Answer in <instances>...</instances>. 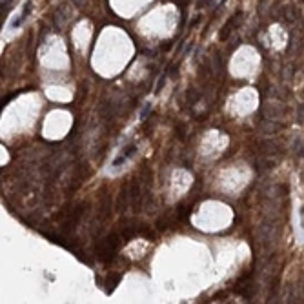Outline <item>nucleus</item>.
Here are the masks:
<instances>
[{"label": "nucleus", "instance_id": "f257e3e1", "mask_svg": "<svg viewBox=\"0 0 304 304\" xmlns=\"http://www.w3.org/2000/svg\"><path fill=\"white\" fill-rule=\"evenodd\" d=\"M117 244H119V237L117 235H111V237H108L102 244L98 246V257H102V259H109L113 253H115V249H117Z\"/></svg>", "mask_w": 304, "mask_h": 304}, {"label": "nucleus", "instance_id": "f03ea898", "mask_svg": "<svg viewBox=\"0 0 304 304\" xmlns=\"http://www.w3.org/2000/svg\"><path fill=\"white\" fill-rule=\"evenodd\" d=\"M135 151H137V146L135 144H129V146H126L124 147V151H122V153L113 160V168H119V166H122L128 159H131V155L135 153Z\"/></svg>", "mask_w": 304, "mask_h": 304}, {"label": "nucleus", "instance_id": "7ed1b4c3", "mask_svg": "<svg viewBox=\"0 0 304 304\" xmlns=\"http://www.w3.org/2000/svg\"><path fill=\"white\" fill-rule=\"evenodd\" d=\"M29 11H31V2L27 0V2L24 4V9H22V13H20V17H17L15 18V22L11 24V27H18V26H22V22L27 18V15H29Z\"/></svg>", "mask_w": 304, "mask_h": 304}, {"label": "nucleus", "instance_id": "20e7f679", "mask_svg": "<svg viewBox=\"0 0 304 304\" xmlns=\"http://www.w3.org/2000/svg\"><path fill=\"white\" fill-rule=\"evenodd\" d=\"M149 109H151V106H149V104H146V106H144V109H142L140 119H146V117H147V113H149Z\"/></svg>", "mask_w": 304, "mask_h": 304}, {"label": "nucleus", "instance_id": "39448f33", "mask_svg": "<svg viewBox=\"0 0 304 304\" xmlns=\"http://www.w3.org/2000/svg\"><path fill=\"white\" fill-rule=\"evenodd\" d=\"M304 120V104L300 106V109H299V122H302Z\"/></svg>", "mask_w": 304, "mask_h": 304}, {"label": "nucleus", "instance_id": "423d86ee", "mask_svg": "<svg viewBox=\"0 0 304 304\" xmlns=\"http://www.w3.org/2000/svg\"><path fill=\"white\" fill-rule=\"evenodd\" d=\"M299 215H300V228L304 230V206L300 208V213H299Z\"/></svg>", "mask_w": 304, "mask_h": 304}, {"label": "nucleus", "instance_id": "0eeeda50", "mask_svg": "<svg viewBox=\"0 0 304 304\" xmlns=\"http://www.w3.org/2000/svg\"><path fill=\"white\" fill-rule=\"evenodd\" d=\"M162 84H164V77H160V78H159V84H157V89H155V93H159V91H160Z\"/></svg>", "mask_w": 304, "mask_h": 304}, {"label": "nucleus", "instance_id": "6e6552de", "mask_svg": "<svg viewBox=\"0 0 304 304\" xmlns=\"http://www.w3.org/2000/svg\"><path fill=\"white\" fill-rule=\"evenodd\" d=\"M202 2H204V0H200V2H198V6H202Z\"/></svg>", "mask_w": 304, "mask_h": 304}]
</instances>
